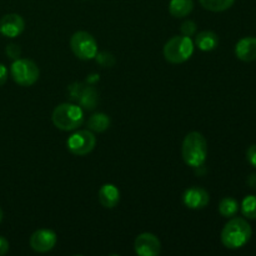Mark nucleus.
I'll return each instance as SVG.
<instances>
[{
    "mask_svg": "<svg viewBox=\"0 0 256 256\" xmlns=\"http://www.w3.org/2000/svg\"><path fill=\"white\" fill-rule=\"evenodd\" d=\"M2 216H4V214H2V208H0V222H2Z\"/></svg>",
    "mask_w": 256,
    "mask_h": 256,
    "instance_id": "27",
    "label": "nucleus"
},
{
    "mask_svg": "<svg viewBox=\"0 0 256 256\" xmlns=\"http://www.w3.org/2000/svg\"><path fill=\"white\" fill-rule=\"evenodd\" d=\"M210 202L209 192L199 186H192L182 194V202L186 208L192 210L204 209Z\"/></svg>",
    "mask_w": 256,
    "mask_h": 256,
    "instance_id": "10",
    "label": "nucleus"
},
{
    "mask_svg": "<svg viewBox=\"0 0 256 256\" xmlns=\"http://www.w3.org/2000/svg\"><path fill=\"white\" fill-rule=\"evenodd\" d=\"M239 202L234 198H224L219 204V212L224 218H232L239 212Z\"/></svg>",
    "mask_w": 256,
    "mask_h": 256,
    "instance_id": "18",
    "label": "nucleus"
},
{
    "mask_svg": "<svg viewBox=\"0 0 256 256\" xmlns=\"http://www.w3.org/2000/svg\"><path fill=\"white\" fill-rule=\"evenodd\" d=\"M25 22L19 14H6L0 19V32L6 38H16L24 32Z\"/></svg>",
    "mask_w": 256,
    "mask_h": 256,
    "instance_id": "11",
    "label": "nucleus"
},
{
    "mask_svg": "<svg viewBox=\"0 0 256 256\" xmlns=\"http://www.w3.org/2000/svg\"><path fill=\"white\" fill-rule=\"evenodd\" d=\"M96 138L90 130H78L66 140V146L72 154L85 156L94 150Z\"/></svg>",
    "mask_w": 256,
    "mask_h": 256,
    "instance_id": "7",
    "label": "nucleus"
},
{
    "mask_svg": "<svg viewBox=\"0 0 256 256\" xmlns=\"http://www.w3.org/2000/svg\"><path fill=\"white\" fill-rule=\"evenodd\" d=\"M134 250L140 256H158L162 252V244L154 234L142 232L135 239Z\"/></svg>",
    "mask_w": 256,
    "mask_h": 256,
    "instance_id": "8",
    "label": "nucleus"
},
{
    "mask_svg": "<svg viewBox=\"0 0 256 256\" xmlns=\"http://www.w3.org/2000/svg\"><path fill=\"white\" fill-rule=\"evenodd\" d=\"M76 95L78 96H75L74 99H76L82 106H84L85 109L88 110L94 109L95 105H96L98 102V92L92 86L84 88V89L80 90Z\"/></svg>",
    "mask_w": 256,
    "mask_h": 256,
    "instance_id": "16",
    "label": "nucleus"
},
{
    "mask_svg": "<svg viewBox=\"0 0 256 256\" xmlns=\"http://www.w3.org/2000/svg\"><path fill=\"white\" fill-rule=\"evenodd\" d=\"M5 52L12 59H19L20 54H22V50H20V48L16 44H9L6 46V49H5Z\"/></svg>",
    "mask_w": 256,
    "mask_h": 256,
    "instance_id": "22",
    "label": "nucleus"
},
{
    "mask_svg": "<svg viewBox=\"0 0 256 256\" xmlns=\"http://www.w3.org/2000/svg\"><path fill=\"white\" fill-rule=\"evenodd\" d=\"M242 212L246 219H256V195H248L242 202Z\"/></svg>",
    "mask_w": 256,
    "mask_h": 256,
    "instance_id": "20",
    "label": "nucleus"
},
{
    "mask_svg": "<svg viewBox=\"0 0 256 256\" xmlns=\"http://www.w3.org/2000/svg\"><path fill=\"white\" fill-rule=\"evenodd\" d=\"M235 55L245 62L256 60V38L246 36L240 39L235 45Z\"/></svg>",
    "mask_w": 256,
    "mask_h": 256,
    "instance_id": "12",
    "label": "nucleus"
},
{
    "mask_svg": "<svg viewBox=\"0 0 256 256\" xmlns=\"http://www.w3.org/2000/svg\"><path fill=\"white\" fill-rule=\"evenodd\" d=\"M182 155L185 164L194 169L204 165L208 156V142L199 132H192L185 136L182 146Z\"/></svg>",
    "mask_w": 256,
    "mask_h": 256,
    "instance_id": "2",
    "label": "nucleus"
},
{
    "mask_svg": "<svg viewBox=\"0 0 256 256\" xmlns=\"http://www.w3.org/2000/svg\"><path fill=\"white\" fill-rule=\"evenodd\" d=\"M10 74L14 82L20 86H32L38 82L40 70L30 59H15L10 66Z\"/></svg>",
    "mask_w": 256,
    "mask_h": 256,
    "instance_id": "5",
    "label": "nucleus"
},
{
    "mask_svg": "<svg viewBox=\"0 0 256 256\" xmlns=\"http://www.w3.org/2000/svg\"><path fill=\"white\" fill-rule=\"evenodd\" d=\"M70 48L76 58L82 60H92L98 55V42L88 32H74L70 38Z\"/></svg>",
    "mask_w": 256,
    "mask_h": 256,
    "instance_id": "6",
    "label": "nucleus"
},
{
    "mask_svg": "<svg viewBox=\"0 0 256 256\" xmlns=\"http://www.w3.org/2000/svg\"><path fill=\"white\" fill-rule=\"evenodd\" d=\"M8 80V69L4 64H0V86L6 82Z\"/></svg>",
    "mask_w": 256,
    "mask_h": 256,
    "instance_id": "25",
    "label": "nucleus"
},
{
    "mask_svg": "<svg viewBox=\"0 0 256 256\" xmlns=\"http://www.w3.org/2000/svg\"><path fill=\"white\" fill-rule=\"evenodd\" d=\"M58 236L50 229H39L30 236V246L36 252H48L56 245Z\"/></svg>",
    "mask_w": 256,
    "mask_h": 256,
    "instance_id": "9",
    "label": "nucleus"
},
{
    "mask_svg": "<svg viewBox=\"0 0 256 256\" xmlns=\"http://www.w3.org/2000/svg\"><path fill=\"white\" fill-rule=\"evenodd\" d=\"M9 252V242L5 238L0 236V256L5 255Z\"/></svg>",
    "mask_w": 256,
    "mask_h": 256,
    "instance_id": "24",
    "label": "nucleus"
},
{
    "mask_svg": "<svg viewBox=\"0 0 256 256\" xmlns=\"http://www.w3.org/2000/svg\"><path fill=\"white\" fill-rule=\"evenodd\" d=\"M110 118L104 112H96L92 114L88 120V129L95 132H104L109 129Z\"/></svg>",
    "mask_w": 256,
    "mask_h": 256,
    "instance_id": "17",
    "label": "nucleus"
},
{
    "mask_svg": "<svg viewBox=\"0 0 256 256\" xmlns=\"http://www.w3.org/2000/svg\"><path fill=\"white\" fill-rule=\"evenodd\" d=\"M194 44L202 52H212V50L216 49L218 44H219V38L212 30H204V32H200L199 34L195 35Z\"/></svg>",
    "mask_w": 256,
    "mask_h": 256,
    "instance_id": "14",
    "label": "nucleus"
},
{
    "mask_svg": "<svg viewBox=\"0 0 256 256\" xmlns=\"http://www.w3.org/2000/svg\"><path fill=\"white\" fill-rule=\"evenodd\" d=\"M52 124L62 132H72L82 126L84 122V112L78 105L62 102L58 105L52 115Z\"/></svg>",
    "mask_w": 256,
    "mask_h": 256,
    "instance_id": "3",
    "label": "nucleus"
},
{
    "mask_svg": "<svg viewBox=\"0 0 256 256\" xmlns=\"http://www.w3.org/2000/svg\"><path fill=\"white\" fill-rule=\"evenodd\" d=\"M194 9L192 0H170L169 12L174 18H185Z\"/></svg>",
    "mask_w": 256,
    "mask_h": 256,
    "instance_id": "15",
    "label": "nucleus"
},
{
    "mask_svg": "<svg viewBox=\"0 0 256 256\" xmlns=\"http://www.w3.org/2000/svg\"><path fill=\"white\" fill-rule=\"evenodd\" d=\"M164 58L172 64H182L188 62L194 52V42L192 38L179 35L172 36L164 45Z\"/></svg>",
    "mask_w": 256,
    "mask_h": 256,
    "instance_id": "4",
    "label": "nucleus"
},
{
    "mask_svg": "<svg viewBox=\"0 0 256 256\" xmlns=\"http://www.w3.org/2000/svg\"><path fill=\"white\" fill-rule=\"evenodd\" d=\"M180 30H182V35L192 38V36H194L195 32H196V24H195L192 20H186V22H184L182 24Z\"/></svg>",
    "mask_w": 256,
    "mask_h": 256,
    "instance_id": "21",
    "label": "nucleus"
},
{
    "mask_svg": "<svg viewBox=\"0 0 256 256\" xmlns=\"http://www.w3.org/2000/svg\"><path fill=\"white\" fill-rule=\"evenodd\" d=\"M202 6L209 12H220L230 9L235 0H199Z\"/></svg>",
    "mask_w": 256,
    "mask_h": 256,
    "instance_id": "19",
    "label": "nucleus"
},
{
    "mask_svg": "<svg viewBox=\"0 0 256 256\" xmlns=\"http://www.w3.org/2000/svg\"><path fill=\"white\" fill-rule=\"evenodd\" d=\"M100 204L106 209H114L120 202V192L114 184H104L98 192Z\"/></svg>",
    "mask_w": 256,
    "mask_h": 256,
    "instance_id": "13",
    "label": "nucleus"
},
{
    "mask_svg": "<svg viewBox=\"0 0 256 256\" xmlns=\"http://www.w3.org/2000/svg\"><path fill=\"white\" fill-rule=\"evenodd\" d=\"M248 184H249L250 188L252 189H256V174H252L248 179Z\"/></svg>",
    "mask_w": 256,
    "mask_h": 256,
    "instance_id": "26",
    "label": "nucleus"
},
{
    "mask_svg": "<svg viewBox=\"0 0 256 256\" xmlns=\"http://www.w3.org/2000/svg\"><path fill=\"white\" fill-rule=\"evenodd\" d=\"M246 159L252 166L256 168V144L249 146V149L246 150Z\"/></svg>",
    "mask_w": 256,
    "mask_h": 256,
    "instance_id": "23",
    "label": "nucleus"
},
{
    "mask_svg": "<svg viewBox=\"0 0 256 256\" xmlns=\"http://www.w3.org/2000/svg\"><path fill=\"white\" fill-rule=\"evenodd\" d=\"M252 230L249 222L242 218H232L225 224L222 232V242L230 250L245 246L252 239Z\"/></svg>",
    "mask_w": 256,
    "mask_h": 256,
    "instance_id": "1",
    "label": "nucleus"
}]
</instances>
